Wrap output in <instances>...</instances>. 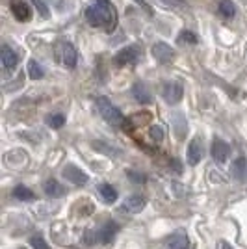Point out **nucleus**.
Listing matches in <instances>:
<instances>
[{"instance_id": "f257e3e1", "label": "nucleus", "mask_w": 247, "mask_h": 249, "mask_svg": "<svg viewBox=\"0 0 247 249\" xmlns=\"http://www.w3.org/2000/svg\"><path fill=\"white\" fill-rule=\"evenodd\" d=\"M86 21L95 28H106L110 32L115 26V10L110 0H97L95 4L86 8Z\"/></svg>"}, {"instance_id": "f03ea898", "label": "nucleus", "mask_w": 247, "mask_h": 249, "mask_svg": "<svg viewBox=\"0 0 247 249\" xmlns=\"http://www.w3.org/2000/svg\"><path fill=\"white\" fill-rule=\"evenodd\" d=\"M95 108H97L99 115L103 117L104 121H108V123L112 124L113 128L130 130V119H126V117L121 114V110L110 103V99H106V97H99V99L95 101Z\"/></svg>"}, {"instance_id": "7ed1b4c3", "label": "nucleus", "mask_w": 247, "mask_h": 249, "mask_svg": "<svg viewBox=\"0 0 247 249\" xmlns=\"http://www.w3.org/2000/svg\"><path fill=\"white\" fill-rule=\"evenodd\" d=\"M56 62L62 63L63 67L67 69H74L76 67V62H78V51L74 49V45L67 41H62L58 47H56V54H54Z\"/></svg>"}, {"instance_id": "20e7f679", "label": "nucleus", "mask_w": 247, "mask_h": 249, "mask_svg": "<svg viewBox=\"0 0 247 249\" xmlns=\"http://www.w3.org/2000/svg\"><path fill=\"white\" fill-rule=\"evenodd\" d=\"M162 99H164L167 104H176L180 103L182 95H184V88L180 82H175V80H167V82L162 84Z\"/></svg>"}, {"instance_id": "39448f33", "label": "nucleus", "mask_w": 247, "mask_h": 249, "mask_svg": "<svg viewBox=\"0 0 247 249\" xmlns=\"http://www.w3.org/2000/svg\"><path fill=\"white\" fill-rule=\"evenodd\" d=\"M140 47L138 45H130V47H124L121 51L115 54V58H113V63L115 65H119V67H124V65H130V63H134L138 58H140Z\"/></svg>"}, {"instance_id": "423d86ee", "label": "nucleus", "mask_w": 247, "mask_h": 249, "mask_svg": "<svg viewBox=\"0 0 247 249\" xmlns=\"http://www.w3.org/2000/svg\"><path fill=\"white\" fill-rule=\"evenodd\" d=\"M147 205V199L143 196H128V197L123 201V205L119 207V210L123 212V214H140L141 210L145 208Z\"/></svg>"}, {"instance_id": "0eeeda50", "label": "nucleus", "mask_w": 247, "mask_h": 249, "mask_svg": "<svg viewBox=\"0 0 247 249\" xmlns=\"http://www.w3.org/2000/svg\"><path fill=\"white\" fill-rule=\"evenodd\" d=\"M63 178H67L69 182L76 184V186H84V184L89 180V177L86 175L80 167L72 166V164H69V166L63 167Z\"/></svg>"}, {"instance_id": "6e6552de", "label": "nucleus", "mask_w": 247, "mask_h": 249, "mask_svg": "<svg viewBox=\"0 0 247 249\" xmlns=\"http://www.w3.org/2000/svg\"><path fill=\"white\" fill-rule=\"evenodd\" d=\"M210 155H212V158H214L216 162L223 164V162L229 160V155H230V145H229L227 142H223V140L216 138V140L212 142V147H210Z\"/></svg>"}, {"instance_id": "1a4fd4ad", "label": "nucleus", "mask_w": 247, "mask_h": 249, "mask_svg": "<svg viewBox=\"0 0 247 249\" xmlns=\"http://www.w3.org/2000/svg\"><path fill=\"white\" fill-rule=\"evenodd\" d=\"M153 56H155L160 63H164V65H165V63L173 62L175 52H173V49H171L167 43L158 41V43H155V47H153Z\"/></svg>"}, {"instance_id": "9d476101", "label": "nucleus", "mask_w": 247, "mask_h": 249, "mask_svg": "<svg viewBox=\"0 0 247 249\" xmlns=\"http://www.w3.org/2000/svg\"><path fill=\"white\" fill-rule=\"evenodd\" d=\"M10 8H11V13L15 15V19H17L19 22L30 21L32 10H30V6H28L26 2H22V0H11Z\"/></svg>"}, {"instance_id": "9b49d317", "label": "nucleus", "mask_w": 247, "mask_h": 249, "mask_svg": "<svg viewBox=\"0 0 247 249\" xmlns=\"http://www.w3.org/2000/svg\"><path fill=\"white\" fill-rule=\"evenodd\" d=\"M0 60H2V67L4 71H13L19 63V56L15 54V51L8 47V45H2V51H0Z\"/></svg>"}, {"instance_id": "f8f14e48", "label": "nucleus", "mask_w": 247, "mask_h": 249, "mask_svg": "<svg viewBox=\"0 0 247 249\" xmlns=\"http://www.w3.org/2000/svg\"><path fill=\"white\" fill-rule=\"evenodd\" d=\"M203 153H205V149H203L201 138H194L192 143L188 145V164L190 166H197L201 162V158H203Z\"/></svg>"}, {"instance_id": "ddd939ff", "label": "nucleus", "mask_w": 247, "mask_h": 249, "mask_svg": "<svg viewBox=\"0 0 247 249\" xmlns=\"http://www.w3.org/2000/svg\"><path fill=\"white\" fill-rule=\"evenodd\" d=\"M132 97H134V101H138L140 104H149L153 101L151 89L145 86V82H136L134 86H132Z\"/></svg>"}, {"instance_id": "4468645a", "label": "nucleus", "mask_w": 247, "mask_h": 249, "mask_svg": "<svg viewBox=\"0 0 247 249\" xmlns=\"http://www.w3.org/2000/svg\"><path fill=\"white\" fill-rule=\"evenodd\" d=\"M117 231H119V225L115 223V221H106L103 227L99 229V236H101V242L104 244H108V242H112L115 238V234H117Z\"/></svg>"}, {"instance_id": "2eb2a0df", "label": "nucleus", "mask_w": 247, "mask_h": 249, "mask_svg": "<svg viewBox=\"0 0 247 249\" xmlns=\"http://www.w3.org/2000/svg\"><path fill=\"white\" fill-rule=\"evenodd\" d=\"M43 190H45V194L49 196V197H60L65 194V188L56 180V178H49L45 184H43Z\"/></svg>"}, {"instance_id": "dca6fc26", "label": "nucleus", "mask_w": 247, "mask_h": 249, "mask_svg": "<svg viewBox=\"0 0 247 249\" xmlns=\"http://www.w3.org/2000/svg\"><path fill=\"white\" fill-rule=\"evenodd\" d=\"M99 194H101V197H103L104 203H108V205L115 203V199H117L115 188H113L112 184H108V182H101V184H99Z\"/></svg>"}, {"instance_id": "f3484780", "label": "nucleus", "mask_w": 247, "mask_h": 249, "mask_svg": "<svg viewBox=\"0 0 247 249\" xmlns=\"http://www.w3.org/2000/svg\"><path fill=\"white\" fill-rule=\"evenodd\" d=\"M182 248H188V238H186V234H171L169 238L165 240V249H182Z\"/></svg>"}, {"instance_id": "a211bd4d", "label": "nucleus", "mask_w": 247, "mask_h": 249, "mask_svg": "<svg viewBox=\"0 0 247 249\" xmlns=\"http://www.w3.org/2000/svg\"><path fill=\"white\" fill-rule=\"evenodd\" d=\"M13 196L19 201H34L35 199V194L28 186H24V184H19V186L13 188Z\"/></svg>"}, {"instance_id": "6ab92c4d", "label": "nucleus", "mask_w": 247, "mask_h": 249, "mask_svg": "<svg viewBox=\"0 0 247 249\" xmlns=\"http://www.w3.org/2000/svg\"><path fill=\"white\" fill-rule=\"evenodd\" d=\"M219 13L227 19H232L236 15V6L232 4V0H221L219 2Z\"/></svg>"}, {"instance_id": "aec40b11", "label": "nucleus", "mask_w": 247, "mask_h": 249, "mask_svg": "<svg viewBox=\"0 0 247 249\" xmlns=\"http://www.w3.org/2000/svg\"><path fill=\"white\" fill-rule=\"evenodd\" d=\"M26 69H28V76H30V80H41L43 74H45L43 67L37 62H35V60H30Z\"/></svg>"}, {"instance_id": "412c9836", "label": "nucleus", "mask_w": 247, "mask_h": 249, "mask_svg": "<svg viewBox=\"0 0 247 249\" xmlns=\"http://www.w3.org/2000/svg\"><path fill=\"white\" fill-rule=\"evenodd\" d=\"M149 136H151L155 142H164V140H165L164 124H153V126L149 128Z\"/></svg>"}, {"instance_id": "4be33fe9", "label": "nucleus", "mask_w": 247, "mask_h": 249, "mask_svg": "<svg viewBox=\"0 0 247 249\" xmlns=\"http://www.w3.org/2000/svg\"><path fill=\"white\" fill-rule=\"evenodd\" d=\"M99 240H101V236H99L97 229H86V232H84V244L86 246H95Z\"/></svg>"}, {"instance_id": "5701e85b", "label": "nucleus", "mask_w": 247, "mask_h": 249, "mask_svg": "<svg viewBox=\"0 0 247 249\" xmlns=\"http://www.w3.org/2000/svg\"><path fill=\"white\" fill-rule=\"evenodd\" d=\"M47 124H51L52 128H62L65 124V117L62 114H49L47 115Z\"/></svg>"}, {"instance_id": "b1692460", "label": "nucleus", "mask_w": 247, "mask_h": 249, "mask_svg": "<svg viewBox=\"0 0 247 249\" xmlns=\"http://www.w3.org/2000/svg\"><path fill=\"white\" fill-rule=\"evenodd\" d=\"M165 8H173V10H188V2L186 0H160Z\"/></svg>"}, {"instance_id": "393cba45", "label": "nucleus", "mask_w": 247, "mask_h": 249, "mask_svg": "<svg viewBox=\"0 0 247 249\" xmlns=\"http://www.w3.org/2000/svg\"><path fill=\"white\" fill-rule=\"evenodd\" d=\"M126 177H128V180L134 182V184H145V175L143 173H140V171L128 169V171H126Z\"/></svg>"}, {"instance_id": "a878e982", "label": "nucleus", "mask_w": 247, "mask_h": 249, "mask_svg": "<svg viewBox=\"0 0 247 249\" xmlns=\"http://www.w3.org/2000/svg\"><path fill=\"white\" fill-rule=\"evenodd\" d=\"M232 171H234V175L240 177V178L246 175V158H238L236 162H234V166H232Z\"/></svg>"}, {"instance_id": "bb28decb", "label": "nucleus", "mask_w": 247, "mask_h": 249, "mask_svg": "<svg viewBox=\"0 0 247 249\" xmlns=\"http://www.w3.org/2000/svg\"><path fill=\"white\" fill-rule=\"evenodd\" d=\"M30 246L34 249H51V246L41 238V236H32L30 238Z\"/></svg>"}, {"instance_id": "cd10ccee", "label": "nucleus", "mask_w": 247, "mask_h": 249, "mask_svg": "<svg viewBox=\"0 0 247 249\" xmlns=\"http://www.w3.org/2000/svg\"><path fill=\"white\" fill-rule=\"evenodd\" d=\"M34 4H35V8H37V11H39V15L41 17H45V19H49L51 17V11H49V8H47V4L45 2H41V0H32Z\"/></svg>"}, {"instance_id": "c85d7f7f", "label": "nucleus", "mask_w": 247, "mask_h": 249, "mask_svg": "<svg viewBox=\"0 0 247 249\" xmlns=\"http://www.w3.org/2000/svg\"><path fill=\"white\" fill-rule=\"evenodd\" d=\"M180 41H184V43H190V45H194V43H197V36L194 34V32L184 30L182 34H180Z\"/></svg>"}, {"instance_id": "c756f323", "label": "nucleus", "mask_w": 247, "mask_h": 249, "mask_svg": "<svg viewBox=\"0 0 247 249\" xmlns=\"http://www.w3.org/2000/svg\"><path fill=\"white\" fill-rule=\"evenodd\" d=\"M171 167H173V171H178V173L182 171V164L176 158H171Z\"/></svg>"}, {"instance_id": "7c9ffc66", "label": "nucleus", "mask_w": 247, "mask_h": 249, "mask_svg": "<svg viewBox=\"0 0 247 249\" xmlns=\"http://www.w3.org/2000/svg\"><path fill=\"white\" fill-rule=\"evenodd\" d=\"M219 249H232V248H230V244H227V242H219Z\"/></svg>"}, {"instance_id": "2f4dec72", "label": "nucleus", "mask_w": 247, "mask_h": 249, "mask_svg": "<svg viewBox=\"0 0 247 249\" xmlns=\"http://www.w3.org/2000/svg\"><path fill=\"white\" fill-rule=\"evenodd\" d=\"M136 2H138V4H140V6H143L145 10H147V11H149V13H151V10H149V6H147V4H145L143 0H136Z\"/></svg>"}, {"instance_id": "473e14b6", "label": "nucleus", "mask_w": 247, "mask_h": 249, "mask_svg": "<svg viewBox=\"0 0 247 249\" xmlns=\"http://www.w3.org/2000/svg\"><path fill=\"white\" fill-rule=\"evenodd\" d=\"M182 249H190V248H182Z\"/></svg>"}, {"instance_id": "72a5a7b5", "label": "nucleus", "mask_w": 247, "mask_h": 249, "mask_svg": "<svg viewBox=\"0 0 247 249\" xmlns=\"http://www.w3.org/2000/svg\"><path fill=\"white\" fill-rule=\"evenodd\" d=\"M19 249H24V248H19Z\"/></svg>"}]
</instances>
